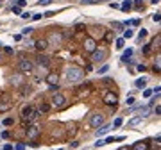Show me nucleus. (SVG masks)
<instances>
[{
  "mask_svg": "<svg viewBox=\"0 0 161 150\" xmlns=\"http://www.w3.org/2000/svg\"><path fill=\"white\" fill-rule=\"evenodd\" d=\"M82 75H84V70L79 68V66H68V68H66V79L70 80V82H77V80H81Z\"/></svg>",
  "mask_w": 161,
  "mask_h": 150,
  "instance_id": "obj_1",
  "label": "nucleus"
},
{
  "mask_svg": "<svg viewBox=\"0 0 161 150\" xmlns=\"http://www.w3.org/2000/svg\"><path fill=\"white\" fill-rule=\"evenodd\" d=\"M21 116H24L25 122H32L36 116H38V109H34V107H24V111H21Z\"/></svg>",
  "mask_w": 161,
  "mask_h": 150,
  "instance_id": "obj_2",
  "label": "nucleus"
},
{
  "mask_svg": "<svg viewBox=\"0 0 161 150\" xmlns=\"http://www.w3.org/2000/svg\"><path fill=\"white\" fill-rule=\"evenodd\" d=\"M18 68H20V72H21V73H31V72H32V68H34V64H32L29 59H21V61H20V64H18Z\"/></svg>",
  "mask_w": 161,
  "mask_h": 150,
  "instance_id": "obj_3",
  "label": "nucleus"
},
{
  "mask_svg": "<svg viewBox=\"0 0 161 150\" xmlns=\"http://www.w3.org/2000/svg\"><path fill=\"white\" fill-rule=\"evenodd\" d=\"M104 57H106V50L104 48H97L93 54H91V61L93 63H102Z\"/></svg>",
  "mask_w": 161,
  "mask_h": 150,
  "instance_id": "obj_4",
  "label": "nucleus"
},
{
  "mask_svg": "<svg viewBox=\"0 0 161 150\" xmlns=\"http://www.w3.org/2000/svg\"><path fill=\"white\" fill-rule=\"evenodd\" d=\"M84 50L89 52V54H93V52L97 50V43H95V39L86 38V39H84Z\"/></svg>",
  "mask_w": 161,
  "mask_h": 150,
  "instance_id": "obj_5",
  "label": "nucleus"
},
{
  "mask_svg": "<svg viewBox=\"0 0 161 150\" xmlns=\"http://www.w3.org/2000/svg\"><path fill=\"white\" fill-rule=\"evenodd\" d=\"M104 102H106L107 105H117V102H118V97L114 95V93H111V91H107V93L104 95Z\"/></svg>",
  "mask_w": 161,
  "mask_h": 150,
  "instance_id": "obj_6",
  "label": "nucleus"
},
{
  "mask_svg": "<svg viewBox=\"0 0 161 150\" xmlns=\"http://www.w3.org/2000/svg\"><path fill=\"white\" fill-rule=\"evenodd\" d=\"M89 123H91V127H100L104 123V116L102 114H93L91 120H89Z\"/></svg>",
  "mask_w": 161,
  "mask_h": 150,
  "instance_id": "obj_7",
  "label": "nucleus"
},
{
  "mask_svg": "<svg viewBox=\"0 0 161 150\" xmlns=\"http://www.w3.org/2000/svg\"><path fill=\"white\" fill-rule=\"evenodd\" d=\"M64 102H66V98H64V95H61V93H56V95H54V98H52V104H54L56 107L64 105Z\"/></svg>",
  "mask_w": 161,
  "mask_h": 150,
  "instance_id": "obj_8",
  "label": "nucleus"
},
{
  "mask_svg": "<svg viewBox=\"0 0 161 150\" xmlns=\"http://www.w3.org/2000/svg\"><path fill=\"white\" fill-rule=\"evenodd\" d=\"M57 80H59L57 73H49L47 75V84L49 86H57Z\"/></svg>",
  "mask_w": 161,
  "mask_h": 150,
  "instance_id": "obj_9",
  "label": "nucleus"
},
{
  "mask_svg": "<svg viewBox=\"0 0 161 150\" xmlns=\"http://www.w3.org/2000/svg\"><path fill=\"white\" fill-rule=\"evenodd\" d=\"M47 47H49V41H47V39H38V41H36V48H38V50H45Z\"/></svg>",
  "mask_w": 161,
  "mask_h": 150,
  "instance_id": "obj_10",
  "label": "nucleus"
},
{
  "mask_svg": "<svg viewBox=\"0 0 161 150\" xmlns=\"http://www.w3.org/2000/svg\"><path fill=\"white\" fill-rule=\"evenodd\" d=\"M131 150H149V146H147V143H143V141H138V143L132 145Z\"/></svg>",
  "mask_w": 161,
  "mask_h": 150,
  "instance_id": "obj_11",
  "label": "nucleus"
},
{
  "mask_svg": "<svg viewBox=\"0 0 161 150\" xmlns=\"http://www.w3.org/2000/svg\"><path fill=\"white\" fill-rule=\"evenodd\" d=\"M120 9H122L124 13L131 11V9H132V4H131V0H124V2H122V6H120Z\"/></svg>",
  "mask_w": 161,
  "mask_h": 150,
  "instance_id": "obj_12",
  "label": "nucleus"
},
{
  "mask_svg": "<svg viewBox=\"0 0 161 150\" xmlns=\"http://www.w3.org/2000/svg\"><path fill=\"white\" fill-rule=\"evenodd\" d=\"M27 138H29V139H34V138H38V129H36V127H31L29 131H27Z\"/></svg>",
  "mask_w": 161,
  "mask_h": 150,
  "instance_id": "obj_13",
  "label": "nucleus"
},
{
  "mask_svg": "<svg viewBox=\"0 0 161 150\" xmlns=\"http://www.w3.org/2000/svg\"><path fill=\"white\" fill-rule=\"evenodd\" d=\"M134 86H136V88H145V86H147V79H136L134 80Z\"/></svg>",
  "mask_w": 161,
  "mask_h": 150,
  "instance_id": "obj_14",
  "label": "nucleus"
},
{
  "mask_svg": "<svg viewBox=\"0 0 161 150\" xmlns=\"http://www.w3.org/2000/svg\"><path fill=\"white\" fill-rule=\"evenodd\" d=\"M131 55H132V48H127V50L124 52V55H122V61H124V63H127V61H131V59H129Z\"/></svg>",
  "mask_w": 161,
  "mask_h": 150,
  "instance_id": "obj_15",
  "label": "nucleus"
},
{
  "mask_svg": "<svg viewBox=\"0 0 161 150\" xmlns=\"http://www.w3.org/2000/svg\"><path fill=\"white\" fill-rule=\"evenodd\" d=\"M107 132H109V125H102L99 131H97V134H99V136H104V134H107Z\"/></svg>",
  "mask_w": 161,
  "mask_h": 150,
  "instance_id": "obj_16",
  "label": "nucleus"
},
{
  "mask_svg": "<svg viewBox=\"0 0 161 150\" xmlns=\"http://www.w3.org/2000/svg\"><path fill=\"white\" fill-rule=\"evenodd\" d=\"M38 63L43 64V66H49V57H47V55H39V57H38Z\"/></svg>",
  "mask_w": 161,
  "mask_h": 150,
  "instance_id": "obj_17",
  "label": "nucleus"
},
{
  "mask_svg": "<svg viewBox=\"0 0 161 150\" xmlns=\"http://www.w3.org/2000/svg\"><path fill=\"white\" fill-rule=\"evenodd\" d=\"M149 113H150V107H142V109H140V118L149 116Z\"/></svg>",
  "mask_w": 161,
  "mask_h": 150,
  "instance_id": "obj_18",
  "label": "nucleus"
},
{
  "mask_svg": "<svg viewBox=\"0 0 161 150\" xmlns=\"http://www.w3.org/2000/svg\"><path fill=\"white\" fill-rule=\"evenodd\" d=\"M49 109H50L49 104H41V107L38 109V113H49Z\"/></svg>",
  "mask_w": 161,
  "mask_h": 150,
  "instance_id": "obj_19",
  "label": "nucleus"
},
{
  "mask_svg": "<svg viewBox=\"0 0 161 150\" xmlns=\"http://www.w3.org/2000/svg\"><path fill=\"white\" fill-rule=\"evenodd\" d=\"M140 122H142V118H140V116H134V118H132V120L129 122V125L132 127V125H138V123H140Z\"/></svg>",
  "mask_w": 161,
  "mask_h": 150,
  "instance_id": "obj_20",
  "label": "nucleus"
},
{
  "mask_svg": "<svg viewBox=\"0 0 161 150\" xmlns=\"http://www.w3.org/2000/svg\"><path fill=\"white\" fill-rule=\"evenodd\" d=\"M124 45H125V39H124V38L117 39V48H124Z\"/></svg>",
  "mask_w": 161,
  "mask_h": 150,
  "instance_id": "obj_21",
  "label": "nucleus"
},
{
  "mask_svg": "<svg viewBox=\"0 0 161 150\" xmlns=\"http://www.w3.org/2000/svg\"><path fill=\"white\" fill-rule=\"evenodd\" d=\"M129 38H132V31H131V29H127V31L124 32V39H129Z\"/></svg>",
  "mask_w": 161,
  "mask_h": 150,
  "instance_id": "obj_22",
  "label": "nucleus"
},
{
  "mask_svg": "<svg viewBox=\"0 0 161 150\" xmlns=\"http://www.w3.org/2000/svg\"><path fill=\"white\" fill-rule=\"evenodd\" d=\"M13 122H14L13 118H4V122H2V123H4L6 127H9V125H13Z\"/></svg>",
  "mask_w": 161,
  "mask_h": 150,
  "instance_id": "obj_23",
  "label": "nucleus"
},
{
  "mask_svg": "<svg viewBox=\"0 0 161 150\" xmlns=\"http://www.w3.org/2000/svg\"><path fill=\"white\" fill-rule=\"evenodd\" d=\"M122 123H124V120H122V118H120V116H118V118H117V120H114V123H113V125H114V127H120V125H122Z\"/></svg>",
  "mask_w": 161,
  "mask_h": 150,
  "instance_id": "obj_24",
  "label": "nucleus"
},
{
  "mask_svg": "<svg viewBox=\"0 0 161 150\" xmlns=\"http://www.w3.org/2000/svg\"><path fill=\"white\" fill-rule=\"evenodd\" d=\"M138 38H140V39L147 38V31H145V29H142V31H140V34H138Z\"/></svg>",
  "mask_w": 161,
  "mask_h": 150,
  "instance_id": "obj_25",
  "label": "nucleus"
},
{
  "mask_svg": "<svg viewBox=\"0 0 161 150\" xmlns=\"http://www.w3.org/2000/svg\"><path fill=\"white\" fill-rule=\"evenodd\" d=\"M161 20V14L159 13H156V14H152V21H156V23H157V21Z\"/></svg>",
  "mask_w": 161,
  "mask_h": 150,
  "instance_id": "obj_26",
  "label": "nucleus"
},
{
  "mask_svg": "<svg viewBox=\"0 0 161 150\" xmlns=\"http://www.w3.org/2000/svg\"><path fill=\"white\" fill-rule=\"evenodd\" d=\"M31 18H32V20H41L43 14H41V13H36V14H31Z\"/></svg>",
  "mask_w": 161,
  "mask_h": 150,
  "instance_id": "obj_27",
  "label": "nucleus"
},
{
  "mask_svg": "<svg viewBox=\"0 0 161 150\" xmlns=\"http://www.w3.org/2000/svg\"><path fill=\"white\" fill-rule=\"evenodd\" d=\"M152 148H159V136L152 141Z\"/></svg>",
  "mask_w": 161,
  "mask_h": 150,
  "instance_id": "obj_28",
  "label": "nucleus"
},
{
  "mask_svg": "<svg viewBox=\"0 0 161 150\" xmlns=\"http://www.w3.org/2000/svg\"><path fill=\"white\" fill-rule=\"evenodd\" d=\"M52 2H54V0H39L38 4H41V6H49V4H52Z\"/></svg>",
  "mask_w": 161,
  "mask_h": 150,
  "instance_id": "obj_29",
  "label": "nucleus"
},
{
  "mask_svg": "<svg viewBox=\"0 0 161 150\" xmlns=\"http://www.w3.org/2000/svg\"><path fill=\"white\" fill-rule=\"evenodd\" d=\"M107 70H109V66H107V64H104V66H102V68H100V70H99V73H100V75H102V73H106V72H107Z\"/></svg>",
  "mask_w": 161,
  "mask_h": 150,
  "instance_id": "obj_30",
  "label": "nucleus"
},
{
  "mask_svg": "<svg viewBox=\"0 0 161 150\" xmlns=\"http://www.w3.org/2000/svg\"><path fill=\"white\" fill-rule=\"evenodd\" d=\"M16 150H25V143H16Z\"/></svg>",
  "mask_w": 161,
  "mask_h": 150,
  "instance_id": "obj_31",
  "label": "nucleus"
},
{
  "mask_svg": "<svg viewBox=\"0 0 161 150\" xmlns=\"http://www.w3.org/2000/svg\"><path fill=\"white\" fill-rule=\"evenodd\" d=\"M143 97H147V98L152 97V90H145V91H143Z\"/></svg>",
  "mask_w": 161,
  "mask_h": 150,
  "instance_id": "obj_32",
  "label": "nucleus"
},
{
  "mask_svg": "<svg viewBox=\"0 0 161 150\" xmlns=\"http://www.w3.org/2000/svg\"><path fill=\"white\" fill-rule=\"evenodd\" d=\"M25 4H27L25 0H18V2H16V6H18V7H21V6H25Z\"/></svg>",
  "mask_w": 161,
  "mask_h": 150,
  "instance_id": "obj_33",
  "label": "nucleus"
},
{
  "mask_svg": "<svg viewBox=\"0 0 161 150\" xmlns=\"http://www.w3.org/2000/svg\"><path fill=\"white\" fill-rule=\"evenodd\" d=\"M134 102H136V100H134V98H132V97H129V98H127V105H132V104H134Z\"/></svg>",
  "mask_w": 161,
  "mask_h": 150,
  "instance_id": "obj_34",
  "label": "nucleus"
},
{
  "mask_svg": "<svg viewBox=\"0 0 161 150\" xmlns=\"http://www.w3.org/2000/svg\"><path fill=\"white\" fill-rule=\"evenodd\" d=\"M21 32H24V34H31V32H32V29H31V27H27V29H24Z\"/></svg>",
  "mask_w": 161,
  "mask_h": 150,
  "instance_id": "obj_35",
  "label": "nucleus"
},
{
  "mask_svg": "<svg viewBox=\"0 0 161 150\" xmlns=\"http://www.w3.org/2000/svg\"><path fill=\"white\" fill-rule=\"evenodd\" d=\"M143 52H145V54H149V52H150V45H145V48H143Z\"/></svg>",
  "mask_w": 161,
  "mask_h": 150,
  "instance_id": "obj_36",
  "label": "nucleus"
},
{
  "mask_svg": "<svg viewBox=\"0 0 161 150\" xmlns=\"http://www.w3.org/2000/svg\"><path fill=\"white\" fill-rule=\"evenodd\" d=\"M43 16H47V18H50V16H54V13H52V11H49V13H45Z\"/></svg>",
  "mask_w": 161,
  "mask_h": 150,
  "instance_id": "obj_37",
  "label": "nucleus"
},
{
  "mask_svg": "<svg viewBox=\"0 0 161 150\" xmlns=\"http://www.w3.org/2000/svg\"><path fill=\"white\" fill-rule=\"evenodd\" d=\"M2 138H9V131H4L2 132Z\"/></svg>",
  "mask_w": 161,
  "mask_h": 150,
  "instance_id": "obj_38",
  "label": "nucleus"
},
{
  "mask_svg": "<svg viewBox=\"0 0 161 150\" xmlns=\"http://www.w3.org/2000/svg\"><path fill=\"white\" fill-rule=\"evenodd\" d=\"M82 2H84V4H93L95 0H82Z\"/></svg>",
  "mask_w": 161,
  "mask_h": 150,
  "instance_id": "obj_39",
  "label": "nucleus"
},
{
  "mask_svg": "<svg viewBox=\"0 0 161 150\" xmlns=\"http://www.w3.org/2000/svg\"><path fill=\"white\" fill-rule=\"evenodd\" d=\"M11 148H13L11 145H6V146H4V150H11Z\"/></svg>",
  "mask_w": 161,
  "mask_h": 150,
  "instance_id": "obj_40",
  "label": "nucleus"
},
{
  "mask_svg": "<svg viewBox=\"0 0 161 150\" xmlns=\"http://www.w3.org/2000/svg\"><path fill=\"white\" fill-rule=\"evenodd\" d=\"M118 150H131V148H127V146H122V148H118Z\"/></svg>",
  "mask_w": 161,
  "mask_h": 150,
  "instance_id": "obj_41",
  "label": "nucleus"
},
{
  "mask_svg": "<svg viewBox=\"0 0 161 150\" xmlns=\"http://www.w3.org/2000/svg\"><path fill=\"white\" fill-rule=\"evenodd\" d=\"M152 4H159V0H152Z\"/></svg>",
  "mask_w": 161,
  "mask_h": 150,
  "instance_id": "obj_42",
  "label": "nucleus"
},
{
  "mask_svg": "<svg viewBox=\"0 0 161 150\" xmlns=\"http://www.w3.org/2000/svg\"><path fill=\"white\" fill-rule=\"evenodd\" d=\"M0 2H2V0H0Z\"/></svg>",
  "mask_w": 161,
  "mask_h": 150,
  "instance_id": "obj_43",
  "label": "nucleus"
},
{
  "mask_svg": "<svg viewBox=\"0 0 161 150\" xmlns=\"http://www.w3.org/2000/svg\"><path fill=\"white\" fill-rule=\"evenodd\" d=\"M0 59H2V57H0Z\"/></svg>",
  "mask_w": 161,
  "mask_h": 150,
  "instance_id": "obj_44",
  "label": "nucleus"
}]
</instances>
